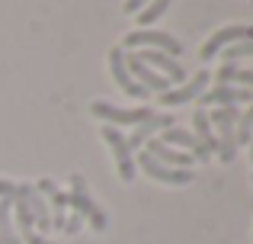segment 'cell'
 Here are the masks:
<instances>
[{"instance_id":"3957f363","label":"cell","mask_w":253,"mask_h":244,"mask_svg":"<svg viewBox=\"0 0 253 244\" xmlns=\"http://www.w3.org/2000/svg\"><path fill=\"white\" fill-rule=\"evenodd\" d=\"M138 45H148L151 51H164V55H183V42L173 39L170 32L161 29H131L125 36V49H138Z\"/></svg>"},{"instance_id":"9a60e30c","label":"cell","mask_w":253,"mask_h":244,"mask_svg":"<svg viewBox=\"0 0 253 244\" xmlns=\"http://www.w3.org/2000/svg\"><path fill=\"white\" fill-rule=\"evenodd\" d=\"M16 190H19V196H23V202L29 206L32 219H36V232H48L51 228V212H48V206H45V199L39 196V190L32 187V183H16Z\"/></svg>"},{"instance_id":"603a6c76","label":"cell","mask_w":253,"mask_h":244,"mask_svg":"<svg viewBox=\"0 0 253 244\" xmlns=\"http://www.w3.org/2000/svg\"><path fill=\"white\" fill-rule=\"evenodd\" d=\"M81 225H84V219H81L77 212H71V219L64 222V228H61V232H68V235H77V232H81Z\"/></svg>"},{"instance_id":"7402d4cb","label":"cell","mask_w":253,"mask_h":244,"mask_svg":"<svg viewBox=\"0 0 253 244\" xmlns=\"http://www.w3.org/2000/svg\"><path fill=\"white\" fill-rule=\"evenodd\" d=\"M221 55H224V64H237L241 58L253 55V39H250V42H237V45H231V49H224Z\"/></svg>"},{"instance_id":"6da1fadb","label":"cell","mask_w":253,"mask_h":244,"mask_svg":"<svg viewBox=\"0 0 253 244\" xmlns=\"http://www.w3.org/2000/svg\"><path fill=\"white\" fill-rule=\"evenodd\" d=\"M68 206L74 209L81 219H86L96 232L106 228V212L96 206V199L90 196V187H86L84 174H71V193H68Z\"/></svg>"},{"instance_id":"e0dca14e","label":"cell","mask_w":253,"mask_h":244,"mask_svg":"<svg viewBox=\"0 0 253 244\" xmlns=\"http://www.w3.org/2000/svg\"><path fill=\"white\" fill-rule=\"evenodd\" d=\"M192 129H196L192 135L199 138V145H202L209 154H218V135H215V129H211L205 109H196V116H192Z\"/></svg>"},{"instance_id":"d6986e66","label":"cell","mask_w":253,"mask_h":244,"mask_svg":"<svg viewBox=\"0 0 253 244\" xmlns=\"http://www.w3.org/2000/svg\"><path fill=\"white\" fill-rule=\"evenodd\" d=\"M215 77H218V84H237V87L253 90V71H244L237 64H221Z\"/></svg>"},{"instance_id":"7a4b0ae2","label":"cell","mask_w":253,"mask_h":244,"mask_svg":"<svg viewBox=\"0 0 253 244\" xmlns=\"http://www.w3.org/2000/svg\"><path fill=\"white\" fill-rule=\"evenodd\" d=\"M241 116L237 106H218L215 113H209L211 129H218V157L224 164H231L237 157V142H234V122Z\"/></svg>"},{"instance_id":"277c9868","label":"cell","mask_w":253,"mask_h":244,"mask_svg":"<svg viewBox=\"0 0 253 244\" xmlns=\"http://www.w3.org/2000/svg\"><path fill=\"white\" fill-rule=\"evenodd\" d=\"M103 138L109 142L112 154H116V170H119V177H122V183H135V174H138L135 154H131L128 142L122 138V132H119L116 125H103Z\"/></svg>"},{"instance_id":"5bb4252c","label":"cell","mask_w":253,"mask_h":244,"mask_svg":"<svg viewBox=\"0 0 253 244\" xmlns=\"http://www.w3.org/2000/svg\"><path fill=\"white\" fill-rule=\"evenodd\" d=\"M164 129H173V116L151 113L141 125H135V132L125 138V142H128V148H131V154H135L138 148H144V142H148V138H154V132H164Z\"/></svg>"},{"instance_id":"ffe728a7","label":"cell","mask_w":253,"mask_h":244,"mask_svg":"<svg viewBox=\"0 0 253 244\" xmlns=\"http://www.w3.org/2000/svg\"><path fill=\"white\" fill-rule=\"evenodd\" d=\"M250 138H253V103H250V109H244V113L237 116V122H234V142L237 145H250Z\"/></svg>"},{"instance_id":"5b68a950","label":"cell","mask_w":253,"mask_h":244,"mask_svg":"<svg viewBox=\"0 0 253 244\" xmlns=\"http://www.w3.org/2000/svg\"><path fill=\"white\" fill-rule=\"evenodd\" d=\"M250 39H253V26H228V29H218V32H211V36L205 39L199 58L209 61V58L221 55L224 49H231V45H237V42H250Z\"/></svg>"},{"instance_id":"30bf717a","label":"cell","mask_w":253,"mask_h":244,"mask_svg":"<svg viewBox=\"0 0 253 244\" xmlns=\"http://www.w3.org/2000/svg\"><path fill=\"white\" fill-rule=\"evenodd\" d=\"M241 103H253V90L237 84H218L199 97V106H241Z\"/></svg>"},{"instance_id":"44dd1931","label":"cell","mask_w":253,"mask_h":244,"mask_svg":"<svg viewBox=\"0 0 253 244\" xmlns=\"http://www.w3.org/2000/svg\"><path fill=\"white\" fill-rule=\"evenodd\" d=\"M167 6H170V0H151V6H144V10L138 13V23H141V26L157 23V19L167 13Z\"/></svg>"},{"instance_id":"d4e9b609","label":"cell","mask_w":253,"mask_h":244,"mask_svg":"<svg viewBox=\"0 0 253 244\" xmlns=\"http://www.w3.org/2000/svg\"><path fill=\"white\" fill-rule=\"evenodd\" d=\"M250 157H253V138H250Z\"/></svg>"},{"instance_id":"7c38bea8","label":"cell","mask_w":253,"mask_h":244,"mask_svg":"<svg viewBox=\"0 0 253 244\" xmlns=\"http://www.w3.org/2000/svg\"><path fill=\"white\" fill-rule=\"evenodd\" d=\"M135 55H138V61H141V64L154 68L157 74H161V77H167L170 84H183V81H186V71H183V64H179L176 58L164 55V51H151V49L135 51Z\"/></svg>"},{"instance_id":"52a82bcc","label":"cell","mask_w":253,"mask_h":244,"mask_svg":"<svg viewBox=\"0 0 253 244\" xmlns=\"http://www.w3.org/2000/svg\"><path fill=\"white\" fill-rule=\"evenodd\" d=\"M32 187L39 190V196H42V199H48L45 206H48V212H51V228H58V232H61L64 222H68V193H64L55 180H48V177H42V180L32 183Z\"/></svg>"},{"instance_id":"2e32d148","label":"cell","mask_w":253,"mask_h":244,"mask_svg":"<svg viewBox=\"0 0 253 244\" xmlns=\"http://www.w3.org/2000/svg\"><path fill=\"white\" fill-rule=\"evenodd\" d=\"M161 142H164V145H170V148H176V151H186V154L199 157V161H209V157H211L209 151L199 145V138L192 135V132H186V129H167Z\"/></svg>"},{"instance_id":"8fae6325","label":"cell","mask_w":253,"mask_h":244,"mask_svg":"<svg viewBox=\"0 0 253 244\" xmlns=\"http://www.w3.org/2000/svg\"><path fill=\"white\" fill-rule=\"evenodd\" d=\"M109 71H112V81H116L128 97H135V100H144V97H151V90L141 87V84H138L135 77L128 74V68H125V55H122V45L109 49Z\"/></svg>"},{"instance_id":"cb8c5ba5","label":"cell","mask_w":253,"mask_h":244,"mask_svg":"<svg viewBox=\"0 0 253 244\" xmlns=\"http://www.w3.org/2000/svg\"><path fill=\"white\" fill-rule=\"evenodd\" d=\"M144 6H148V0H125L122 10H125V13H135V16H138V13H141Z\"/></svg>"},{"instance_id":"9c48e42d","label":"cell","mask_w":253,"mask_h":244,"mask_svg":"<svg viewBox=\"0 0 253 244\" xmlns=\"http://www.w3.org/2000/svg\"><path fill=\"white\" fill-rule=\"evenodd\" d=\"M209 81H211L209 71H199V74L192 77V81H183L179 87H170L167 94H161V103H164V106H186V103L199 100V97L205 94Z\"/></svg>"},{"instance_id":"ba28073f","label":"cell","mask_w":253,"mask_h":244,"mask_svg":"<svg viewBox=\"0 0 253 244\" xmlns=\"http://www.w3.org/2000/svg\"><path fill=\"white\" fill-rule=\"evenodd\" d=\"M135 167H141L151 180L157 183H173V187H183V183H192V170H176V167H167V164L154 161L148 151L135 154Z\"/></svg>"},{"instance_id":"4fadbf2b","label":"cell","mask_w":253,"mask_h":244,"mask_svg":"<svg viewBox=\"0 0 253 244\" xmlns=\"http://www.w3.org/2000/svg\"><path fill=\"white\" fill-rule=\"evenodd\" d=\"M144 151H148L154 161L167 164V167H176V170H192V164H196V157H192V154L170 148V145H164L161 138H148V142H144Z\"/></svg>"},{"instance_id":"8992f818","label":"cell","mask_w":253,"mask_h":244,"mask_svg":"<svg viewBox=\"0 0 253 244\" xmlns=\"http://www.w3.org/2000/svg\"><path fill=\"white\" fill-rule=\"evenodd\" d=\"M90 109H93V116H96V119H103L106 125H141L151 113H154V109H148V106L122 109V106H112V103H106V100H96Z\"/></svg>"},{"instance_id":"ac0fdd59","label":"cell","mask_w":253,"mask_h":244,"mask_svg":"<svg viewBox=\"0 0 253 244\" xmlns=\"http://www.w3.org/2000/svg\"><path fill=\"white\" fill-rule=\"evenodd\" d=\"M0 244H23L13 228V199H0Z\"/></svg>"}]
</instances>
